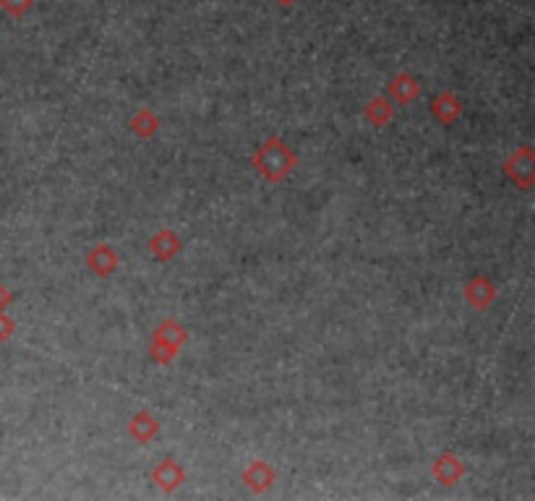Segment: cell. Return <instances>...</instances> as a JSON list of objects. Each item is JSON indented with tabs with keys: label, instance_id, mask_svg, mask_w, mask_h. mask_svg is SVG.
Here are the masks:
<instances>
[{
	"label": "cell",
	"instance_id": "2",
	"mask_svg": "<svg viewBox=\"0 0 535 501\" xmlns=\"http://www.w3.org/2000/svg\"><path fill=\"white\" fill-rule=\"evenodd\" d=\"M118 264V259L108 251V248H99V251H91V266L102 274V277H108L110 272H113V266Z\"/></svg>",
	"mask_w": 535,
	"mask_h": 501
},
{
	"label": "cell",
	"instance_id": "1",
	"mask_svg": "<svg viewBox=\"0 0 535 501\" xmlns=\"http://www.w3.org/2000/svg\"><path fill=\"white\" fill-rule=\"evenodd\" d=\"M288 147L280 149V157H274V149H272V144H267V147H262V154H259V160H264L262 162V173L267 177H282L285 173H288Z\"/></svg>",
	"mask_w": 535,
	"mask_h": 501
},
{
	"label": "cell",
	"instance_id": "5",
	"mask_svg": "<svg viewBox=\"0 0 535 501\" xmlns=\"http://www.w3.org/2000/svg\"><path fill=\"white\" fill-rule=\"evenodd\" d=\"M5 300H8V295H5V290H3V288H0V308H3V306H5Z\"/></svg>",
	"mask_w": 535,
	"mask_h": 501
},
{
	"label": "cell",
	"instance_id": "4",
	"mask_svg": "<svg viewBox=\"0 0 535 501\" xmlns=\"http://www.w3.org/2000/svg\"><path fill=\"white\" fill-rule=\"evenodd\" d=\"M11 332H13V324H11V322H8L5 316H0V340H5V337H8Z\"/></svg>",
	"mask_w": 535,
	"mask_h": 501
},
{
	"label": "cell",
	"instance_id": "6",
	"mask_svg": "<svg viewBox=\"0 0 535 501\" xmlns=\"http://www.w3.org/2000/svg\"><path fill=\"white\" fill-rule=\"evenodd\" d=\"M277 3H280V5H293L296 0H277Z\"/></svg>",
	"mask_w": 535,
	"mask_h": 501
},
{
	"label": "cell",
	"instance_id": "3",
	"mask_svg": "<svg viewBox=\"0 0 535 501\" xmlns=\"http://www.w3.org/2000/svg\"><path fill=\"white\" fill-rule=\"evenodd\" d=\"M31 5H34V0H0V8H3L8 16H13V19H22Z\"/></svg>",
	"mask_w": 535,
	"mask_h": 501
}]
</instances>
